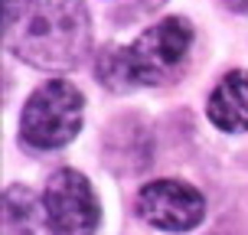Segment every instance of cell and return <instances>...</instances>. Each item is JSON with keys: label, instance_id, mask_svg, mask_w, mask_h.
I'll return each instance as SVG.
<instances>
[{"label": "cell", "instance_id": "obj_1", "mask_svg": "<svg viewBox=\"0 0 248 235\" xmlns=\"http://www.w3.org/2000/svg\"><path fill=\"white\" fill-rule=\"evenodd\" d=\"M193 46V26L183 16H167L144 30V36L124 46L108 49L98 62V78L111 88H134L160 82L173 65H180Z\"/></svg>", "mask_w": 248, "mask_h": 235}, {"label": "cell", "instance_id": "obj_2", "mask_svg": "<svg viewBox=\"0 0 248 235\" xmlns=\"http://www.w3.org/2000/svg\"><path fill=\"white\" fill-rule=\"evenodd\" d=\"M82 13V3L65 7V0H7V46L33 65H75V56L49 30V20Z\"/></svg>", "mask_w": 248, "mask_h": 235}, {"label": "cell", "instance_id": "obj_3", "mask_svg": "<svg viewBox=\"0 0 248 235\" xmlns=\"http://www.w3.org/2000/svg\"><path fill=\"white\" fill-rule=\"evenodd\" d=\"M82 111H85L82 92L65 78H52L26 98L20 114V137L39 150L65 147L82 127Z\"/></svg>", "mask_w": 248, "mask_h": 235}, {"label": "cell", "instance_id": "obj_4", "mask_svg": "<svg viewBox=\"0 0 248 235\" xmlns=\"http://www.w3.org/2000/svg\"><path fill=\"white\" fill-rule=\"evenodd\" d=\"M49 235H95L101 219L98 196L78 170H56L43 189Z\"/></svg>", "mask_w": 248, "mask_h": 235}, {"label": "cell", "instance_id": "obj_5", "mask_svg": "<svg viewBox=\"0 0 248 235\" xmlns=\"http://www.w3.org/2000/svg\"><path fill=\"white\" fill-rule=\"evenodd\" d=\"M140 219L163 232H189L202 222L206 203L199 189L180 183V180H154L137 196Z\"/></svg>", "mask_w": 248, "mask_h": 235}, {"label": "cell", "instance_id": "obj_6", "mask_svg": "<svg viewBox=\"0 0 248 235\" xmlns=\"http://www.w3.org/2000/svg\"><path fill=\"white\" fill-rule=\"evenodd\" d=\"M209 121L222 131H248V69H232L209 95Z\"/></svg>", "mask_w": 248, "mask_h": 235}, {"label": "cell", "instance_id": "obj_7", "mask_svg": "<svg viewBox=\"0 0 248 235\" xmlns=\"http://www.w3.org/2000/svg\"><path fill=\"white\" fill-rule=\"evenodd\" d=\"M232 10H238V13H248V0H225Z\"/></svg>", "mask_w": 248, "mask_h": 235}]
</instances>
